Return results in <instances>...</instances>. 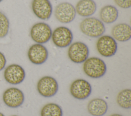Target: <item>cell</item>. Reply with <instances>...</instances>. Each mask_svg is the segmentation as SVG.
<instances>
[{
    "instance_id": "obj_11",
    "label": "cell",
    "mask_w": 131,
    "mask_h": 116,
    "mask_svg": "<svg viewBox=\"0 0 131 116\" xmlns=\"http://www.w3.org/2000/svg\"><path fill=\"white\" fill-rule=\"evenodd\" d=\"M70 91L74 98L78 100H83L91 95L92 87L90 83L86 80L78 79L71 83Z\"/></svg>"
},
{
    "instance_id": "obj_6",
    "label": "cell",
    "mask_w": 131,
    "mask_h": 116,
    "mask_svg": "<svg viewBox=\"0 0 131 116\" xmlns=\"http://www.w3.org/2000/svg\"><path fill=\"white\" fill-rule=\"evenodd\" d=\"M37 89L40 95L45 97L54 96L58 90V84L56 80L49 76L41 78L37 84Z\"/></svg>"
},
{
    "instance_id": "obj_10",
    "label": "cell",
    "mask_w": 131,
    "mask_h": 116,
    "mask_svg": "<svg viewBox=\"0 0 131 116\" xmlns=\"http://www.w3.org/2000/svg\"><path fill=\"white\" fill-rule=\"evenodd\" d=\"M26 73L24 68L18 64H11L7 66L4 72L5 80L11 84H18L25 79Z\"/></svg>"
},
{
    "instance_id": "obj_18",
    "label": "cell",
    "mask_w": 131,
    "mask_h": 116,
    "mask_svg": "<svg viewBox=\"0 0 131 116\" xmlns=\"http://www.w3.org/2000/svg\"><path fill=\"white\" fill-rule=\"evenodd\" d=\"M41 116H62V110L59 105L50 103L46 104L40 111Z\"/></svg>"
},
{
    "instance_id": "obj_24",
    "label": "cell",
    "mask_w": 131,
    "mask_h": 116,
    "mask_svg": "<svg viewBox=\"0 0 131 116\" xmlns=\"http://www.w3.org/2000/svg\"><path fill=\"white\" fill-rule=\"evenodd\" d=\"M0 116H5V115L3 113L0 112Z\"/></svg>"
},
{
    "instance_id": "obj_2",
    "label": "cell",
    "mask_w": 131,
    "mask_h": 116,
    "mask_svg": "<svg viewBox=\"0 0 131 116\" xmlns=\"http://www.w3.org/2000/svg\"><path fill=\"white\" fill-rule=\"evenodd\" d=\"M83 70L84 73L89 77L98 78L105 74L106 66L104 62L101 59L91 57L87 59L84 62Z\"/></svg>"
},
{
    "instance_id": "obj_1",
    "label": "cell",
    "mask_w": 131,
    "mask_h": 116,
    "mask_svg": "<svg viewBox=\"0 0 131 116\" xmlns=\"http://www.w3.org/2000/svg\"><path fill=\"white\" fill-rule=\"evenodd\" d=\"M79 27L83 34L92 38L101 36L105 31L103 22L95 17L84 18L80 22Z\"/></svg>"
},
{
    "instance_id": "obj_23",
    "label": "cell",
    "mask_w": 131,
    "mask_h": 116,
    "mask_svg": "<svg viewBox=\"0 0 131 116\" xmlns=\"http://www.w3.org/2000/svg\"><path fill=\"white\" fill-rule=\"evenodd\" d=\"M110 116H123L121 114H117V113H115V114H113L112 115H111Z\"/></svg>"
},
{
    "instance_id": "obj_3",
    "label": "cell",
    "mask_w": 131,
    "mask_h": 116,
    "mask_svg": "<svg viewBox=\"0 0 131 116\" xmlns=\"http://www.w3.org/2000/svg\"><path fill=\"white\" fill-rule=\"evenodd\" d=\"M52 33L51 28L49 25L45 22L34 24L30 30V36L32 39L38 44L47 42L51 38Z\"/></svg>"
},
{
    "instance_id": "obj_9",
    "label": "cell",
    "mask_w": 131,
    "mask_h": 116,
    "mask_svg": "<svg viewBox=\"0 0 131 116\" xmlns=\"http://www.w3.org/2000/svg\"><path fill=\"white\" fill-rule=\"evenodd\" d=\"M25 100L23 92L18 88L12 87L6 89L3 94V100L6 105L10 108L21 106Z\"/></svg>"
},
{
    "instance_id": "obj_25",
    "label": "cell",
    "mask_w": 131,
    "mask_h": 116,
    "mask_svg": "<svg viewBox=\"0 0 131 116\" xmlns=\"http://www.w3.org/2000/svg\"><path fill=\"white\" fill-rule=\"evenodd\" d=\"M11 116H18V115H11Z\"/></svg>"
},
{
    "instance_id": "obj_8",
    "label": "cell",
    "mask_w": 131,
    "mask_h": 116,
    "mask_svg": "<svg viewBox=\"0 0 131 116\" xmlns=\"http://www.w3.org/2000/svg\"><path fill=\"white\" fill-rule=\"evenodd\" d=\"M75 7L70 3L63 2L59 4L55 8L54 14L56 19L63 23L72 22L75 18Z\"/></svg>"
},
{
    "instance_id": "obj_7",
    "label": "cell",
    "mask_w": 131,
    "mask_h": 116,
    "mask_svg": "<svg viewBox=\"0 0 131 116\" xmlns=\"http://www.w3.org/2000/svg\"><path fill=\"white\" fill-rule=\"evenodd\" d=\"M51 38L53 43L57 47L64 48L71 44L73 36L69 28L66 26H59L53 31Z\"/></svg>"
},
{
    "instance_id": "obj_21",
    "label": "cell",
    "mask_w": 131,
    "mask_h": 116,
    "mask_svg": "<svg viewBox=\"0 0 131 116\" xmlns=\"http://www.w3.org/2000/svg\"><path fill=\"white\" fill-rule=\"evenodd\" d=\"M115 4L123 9L129 8L131 6V0H114Z\"/></svg>"
},
{
    "instance_id": "obj_13",
    "label": "cell",
    "mask_w": 131,
    "mask_h": 116,
    "mask_svg": "<svg viewBox=\"0 0 131 116\" xmlns=\"http://www.w3.org/2000/svg\"><path fill=\"white\" fill-rule=\"evenodd\" d=\"M28 57L30 61L35 65L44 63L48 57V51L41 44L32 45L28 51Z\"/></svg>"
},
{
    "instance_id": "obj_4",
    "label": "cell",
    "mask_w": 131,
    "mask_h": 116,
    "mask_svg": "<svg viewBox=\"0 0 131 116\" xmlns=\"http://www.w3.org/2000/svg\"><path fill=\"white\" fill-rule=\"evenodd\" d=\"M89 50L87 45L81 42H76L72 44L68 51L70 60L75 63H82L88 57Z\"/></svg>"
},
{
    "instance_id": "obj_17",
    "label": "cell",
    "mask_w": 131,
    "mask_h": 116,
    "mask_svg": "<svg viewBox=\"0 0 131 116\" xmlns=\"http://www.w3.org/2000/svg\"><path fill=\"white\" fill-rule=\"evenodd\" d=\"M99 15L102 22L110 24L117 20L119 13L115 7L112 5H106L101 8Z\"/></svg>"
},
{
    "instance_id": "obj_26",
    "label": "cell",
    "mask_w": 131,
    "mask_h": 116,
    "mask_svg": "<svg viewBox=\"0 0 131 116\" xmlns=\"http://www.w3.org/2000/svg\"><path fill=\"white\" fill-rule=\"evenodd\" d=\"M2 1H3V0H0V2H1Z\"/></svg>"
},
{
    "instance_id": "obj_5",
    "label": "cell",
    "mask_w": 131,
    "mask_h": 116,
    "mask_svg": "<svg viewBox=\"0 0 131 116\" xmlns=\"http://www.w3.org/2000/svg\"><path fill=\"white\" fill-rule=\"evenodd\" d=\"M96 48L99 53L104 57H111L115 55L117 50L116 40L111 36H101L96 43Z\"/></svg>"
},
{
    "instance_id": "obj_22",
    "label": "cell",
    "mask_w": 131,
    "mask_h": 116,
    "mask_svg": "<svg viewBox=\"0 0 131 116\" xmlns=\"http://www.w3.org/2000/svg\"><path fill=\"white\" fill-rule=\"evenodd\" d=\"M6 62V59L4 54L0 51V71L5 68Z\"/></svg>"
},
{
    "instance_id": "obj_19",
    "label": "cell",
    "mask_w": 131,
    "mask_h": 116,
    "mask_svg": "<svg viewBox=\"0 0 131 116\" xmlns=\"http://www.w3.org/2000/svg\"><path fill=\"white\" fill-rule=\"evenodd\" d=\"M117 102L122 108L129 109L131 107V90L124 89L120 91L117 95Z\"/></svg>"
},
{
    "instance_id": "obj_15",
    "label": "cell",
    "mask_w": 131,
    "mask_h": 116,
    "mask_svg": "<svg viewBox=\"0 0 131 116\" xmlns=\"http://www.w3.org/2000/svg\"><path fill=\"white\" fill-rule=\"evenodd\" d=\"M76 12L82 17H89L96 11L97 6L93 0H80L76 5Z\"/></svg>"
},
{
    "instance_id": "obj_14",
    "label": "cell",
    "mask_w": 131,
    "mask_h": 116,
    "mask_svg": "<svg viewBox=\"0 0 131 116\" xmlns=\"http://www.w3.org/2000/svg\"><path fill=\"white\" fill-rule=\"evenodd\" d=\"M113 38L120 42H125L131 38V28L126 23H119L113 26L112 30Z\"/></svg>"
},
{
    "instance_id": "obj_20",
    "label": "cell",
    "mask_w": 131,
    "mask_h": 116,
    "mask_svg": "<svg viewBox=\"0 0 131 116\" xmlns=\"http://www.w3.org/2000/svg\"><path fill=\"white\" fill-rule=\"evenodd\" d=\"M9 28V21L6 16L0 12V38L6 36Z\"/></svg>"
},
{
    "instance_id": "obj_16",
    "label": "cell",
    "mask_w": 131,
    "mask_h": 116,
    "mask_svg": "<svg viewBox=\"0 0 131 116\" xmlns=\"http://www.w3.org/2000/svg\"><path fill=\"white\" fill-rule=\"evenodd\" d=\"M88 110L89 112L93 116H102L107 110V104L102 99H93L89 102Z\"/></svg>"
},
{
    "instance_id": "obj_12",
    "label": "cell",
    "mask_w": 131,
    "mask_h": 116,
    "mask_svg": "<svg viewBox=\"0 0 131 116\" xmlns=\"http://www.w3.org/2000/svg\"><path fill=\"white\" fill-rule=\"evenodd\" d=\"M31 8L35 16L41 20L49 19L52 13V6L49 0H33Z\"/></svg>"
}]
</instances>
